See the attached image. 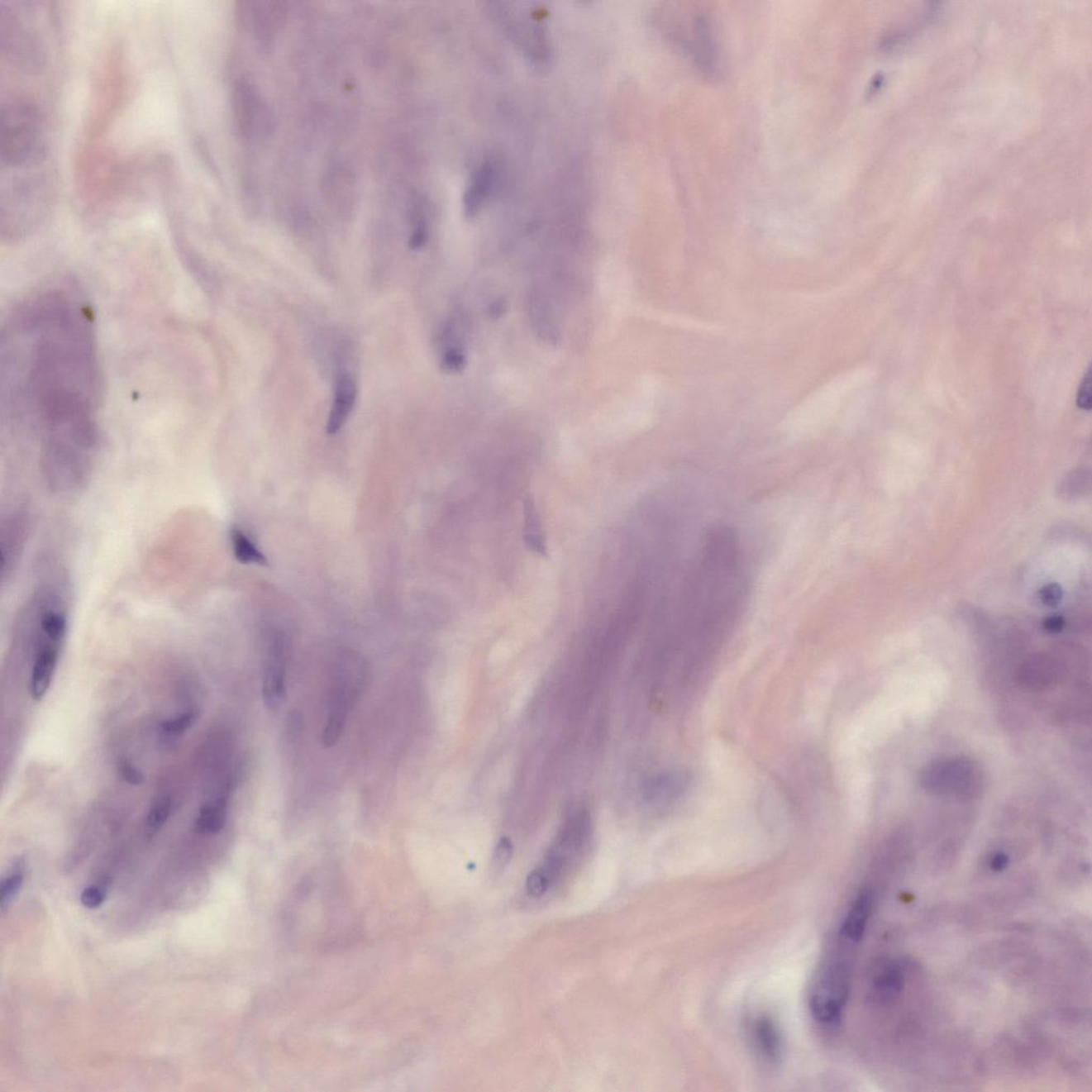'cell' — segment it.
<instances>
[{"label":"cell","instance_id":"obj_1","mask_svg":"<svg viewBox=\"0 0 1092 1092\" xmlns=\"http://www.w3.org/2000/svg\"><path fill=\"white\" fill-rule=\"evenodd\" d=\"M2 421L31 432L47 458L79 463L94 450L103 378L89 304L65 286L11 312L0 346Z\"/></svg>","mask_w":1092,"mask_h":1092},{"label":"cell","instance_id":"obj_2","mask_svg":"<svg viewBox=\"0 0 1092 1092\" xmlns=\"http://www.w3.org/2000/svg\"><path fill=\"white\" fill-rule=\"evenodd\" d=\"M45 121L41 110L27 98L11 99L2 110V168L31 169L45 160Z\"/></svg>","mask_w":1092,"mask_h":1092},{"label":"cell","instance_id":"obj_3","mask_svg":"<svg viewBox=\"0 0 1092 1092\" xmlns=\"http://www.w3.org/2000/svg\"><path fill=\"white\" fill-rule=\"evenodd\" d=\"M923 788L936 795H951L970 799L983 789V774L978 765L966 757L937 761L921 775Z\"/></svg>","mask_w":1092,"mask_h":1092},{"label":"cell","instance_id":"obj_4","mask_svg":"<svg viewBox=\"0 0 1092 1092\" xmlns=\"http://www.w3.org/2000/svg\"><path fill=\"white\" fill-rule=\"evenodd\" d=\"M849 994L847 963L831 959L823 965L808 995V1009L819 1023L831 1024L840 1018Z\"/></svg>","mask_w":1092,"mask_h":1092},{"label":"cell","instance_id":"obj_5","mask_svg":"<svg viewBox=\"0 0 1092 1092\" xmlns=\"http://www.w3.org/2000/svg\"><path fill=\"white\" fill-rule=\"evenodd\" d=\"M362 679L347 674L337 679L327 715L325 727L322 732V742L326 747H333L343 734L348 715L359 697L362 689Z\"/></svg>","mask_w":1092,"mask_h":1092},{"label":"cell","instance_id":"obj_6","mask_svg":"<svg viewBox=\"0 0 1092 1092\" xmlns=\"http://www.w3.org/2000/svg\"><path fill=\"white\" fill-rule=\"evenodd\" d=\"M39 648L33 665L31 678V696L33 700L41 701L50 687L55 671H56L62 643L64 641L55 638L40 624L38 618Z\"/></svg>","mask_w":1092,"mask_h":1092},{"label":"cell","instance_id":"obj_7","mask_svg":"<svg viewBox=\"0 0 1092 1092\" xmlns=\"http://www.w3.org/2000/svg\"><path fill=\"white\" fill-rule=\"evenodd\" d=\"M841 391L837 381L827 382L794 409L789 422L795 426L822 424L837 410Z\"/></svg>","mask_w":1092,"mask_h":1092},{"label":"cell","instance_id":"obj_8","mask_svg":"<svg viewBox=\"0 0 1092 1092\" xmlns=\"http://www.w3.org/2000/svg\"><path fill=\"white\" fill-rule=\"evenodd\" d=\"M285 646L275 641L268 650L263 675V699L266 707L275 709L282 704L286 691Z\"/></svg>","mask_w":1092,"mask_h":1092},{"label":"cell","instance_id":"obj_9","mask_svg":"<svg viewBox=\"0 0 1092 1092\" xmlns=\"http://www.w3.org/2000/svg\"><path fill=\"white\" fill-rule=\"evenodd\" d=\"M358 399V385L348 371L338 373L334 382L333 402L331 404L326 430L330 436L343 429L354 411Z\"/></svg>","mask_w":1092,"mask_h":1092},{"label":"cell","instance_id":"obj_10","mask_svg":"<svg viewBox=\"0 0 1092 1092\" xmlns=\"http://www.w3.org/2000/svg\"><path fill=\"white\" fill-rule=\"evenodd\" d=\"M1060 675L1056 660L1044 654L1028 657L1017 671V681L1029 690H1043L1055 685Z\"/></svg>","mask_w":1092,"mask_h":1092},{"label":"cell","instance_id":"obj_11","mask_svg":"<svg viewBox=\"0 0 1092 1092\" xmlns=\"http://www.w3.org/2000/svg\"><path fill=\"white\" fill-rule=\"evenodd\" d=\"M750 1034L757 1053L770 1064L780 1061L782 1055V1039L780 1031L775 1021L766 1014H761L753 1018L750 1025Z\"/></svg>","mask_w":1092,"mask_h":1092},{"label":"cell","instance_id":"obj_12","mask_svg":"<svg viewBox=\"0 0 1092 1092\" xmlns=\"http://www.w3.org/2000/svg\"><path fill=\"white\" fill-rule=\"evenodd\" d=\"M873 894L869 889H864L852 903L840 929V941L843 944L855 945L862 940L869 923Z\"/></svg>","mask_w":1092,"mask_h":1092},{"label":"cell","instance_id":"obj_13","mask_svg":"<svg viewBox=\"0 0 1092 1092\" xmlns=\"http://www.w3.org/2000/svg\"><path fill=\"white\" fill-rule=\"evenodd\" d=\"M498 178L494 161L485 160L474 171L465 196V204L470 212L476 211L490 196Z\"/></svg>","mask_w":1092,"mask_h":1092},{"label":"cell","instance_id":"obj_14","mask_svg":"<svg viewBox=\"0 0 1092 1092\" xmlns=\"http://www.w3.org/2000/svg\"><path fill=\"white\" fill-rule=\"evenodd\" d=\"M227 816V798L205 804L198 813L194 828L200 834L219 833L226 826Z\"/></svg>","mask_w":1092,"mask_h":1092},{"label":"cell","instance_id":"obj_15","mask_svg":"<svg viewBox=\"0 0 1092 1092\" xmlns=\"http://www.w3.org/2000/svg\"><path fill=\"white\" fill-rule=\"evenodd\" d=\"M231 541L235 557L244 565H266L267 558L257 549L251 539L241 529L234 527L231 532Z\"/></svg>","mask_w":1092,"mask_h":1092},{"label":"cell","instance_id":"obj_16","mask_svg":"<svg viewBox=\"0 0 1092 1092\" xmlns=\"http://www.w3.org/2000/svg\"><path fill=\"white\" fill-rule=\"evenodd\" d=\"M903 987V972L896 966H885L874 980L875 991L884 998L899 994Z\"/></svg>","mask_w":1092,"mask_h":1092},{"label":"cell","instance_id":"obj_17","mask_svg":"<svg viewBox=\"0 0 1092 1092\" xmlns=\"http://www.w3.org/2000/svg\"><path fill=\"white\" fill-rule=\"evenodd\" d=\"M24 875L21 867H17L12 873L2 879L0 885V910L5 912L7 908L12 904L20 893L21 885H23Z\"/></svg>","mask_w":1092,"mask_h":1092},{"label":"cell","instance_id":"obj_18","mask_svg":"<svg viewBox=\"0 0 1092 1092\" xmlns=\"http://www.w3.org/2000/svg\"><path fill=\"white\" fill-rule=\"evenodd\" d=\"M198 718L197 709H188L183 714L175 716L174 718L165 720L163 723V731L169 735H181L185 733L194 726Z\"/></svg>","mask_w":1092,"mask_h":1092},{"label":"cell","instance_id":"obj_19","mask_svg":"<svg viewBox=\"0 0 1092 1092\" xmlns=\"http://www.w3.org/2000/svg\"><path fill=\"white\" fill-rule=\"evenodd\" d=\"M172 810V803L169 798H160L154 803L150 808L146 823L150 830H158L167 823L170 818Z\"/></svg>","mask_w":1092,"mask_h":1092},{"label":"cell","instance_id":"obj_20","mask_svg":"<svg viewBox=\"0 0 1092 1092\" xmlns=\"http://www.w3.org/2000/svg\"><path fill=\"white\" fill-rule=\"evenodd\" d=\"M1090 484V473L1087 470H1080L1070 474L1064 484L1061 485V493L1066 498H1073L1082 494L1085 489Z\"/></svg>","mask_w":1092,"mask_h":1092},{"label":"cell","instance_id":"obj_21","mask_svg":"<svg viewBox=\"0 0 1092 1092\" xmlns=\"http://www.w3.org/2000/svg\"><path fill=\"white\" fill-rule=\"evenodd\" d=\"M553 887L549 877L544 873L541 867L532 870L526 882V889L529 895L534 897H541L546 894V892Z\"/></svg>","mask_w":1092,"mask_h":1092},{"label":"cell","instance_id":"obj_22","mask_svg":"<svg viewBox=\"0 0 1092 1092\" xmlns=\"http://www.w3.org/2000/svg\"><path fill=\"white\" fill-rule=\"evenodd\" d=\"M117 770H119L123 780L128 783V784L138 786L145 782V775H143V772L126 759L120 760L119 764H117Z\"/></svg>","mask_w":1092,"mask_h":1092},{"label":"cell","instance_id":"obj_23","mask_svg":"<svg viewBox=\"0 0 1092 1092\" xmlns=\"http://www.w3.org/2000/svg\"><path fill=\"white\" fill-rule=\"evenodd\" d=\"M513 844H511L508 838H502V840L499 841L498 846H496L494 859H493L495 869H503V867H505L510 861L511 856H513Z\"/></svg>","mask_w":1092,"mask_h":1092},{"label":"cell","instance_id":"obj_24","mask_svg":"<svg viewBox=\"0 0 1092 1092\" xmlns=\"http://www.w3.org/2000/svg\"><path fill=\"white\" fill-rule=\"evenodd\" d=\"M80 900H82V904L84 907L94 909V908L102 906L103 903H104L105 893L99 888L89 887L83 889L82 896H80Z\"/></svg>","mask_w":1092,"mask_h":1092},{"label":"cell","instance_id":"obj_25","mask_svg":"<svg viewBox=\"0 0 1092 1092\" xmlns=\"http://www.w3.org/2000/svg\"><path fill=\"white\" fill-rule=\"evenodd\" d=\"M1077 404L1084 410H1090L1091 408V376L1090 371H1088L1080 385L1079 395H1077Z\"/></svg>","mask_w":1092,"mask_h":1092},{"label":"cell","instance_id":"obj_26","mask_svg":"<svg viewBox=\"0 0 1092 1092\" xmlns=\"http://www.w3.org/2000/svg\"><path fill=\"white\" fill-rule=\"evenodd\" d=\"M1062 598V591L1057 584H1050L1040 591V600L1047 606H1056Z\"/></svg>","mask_w":1092,"mask_h":1092},{"label":"cell","instance_id":"obj_27","mask_svg":"<svg viewBox=\"0 0 1092 1092\" xmlns=\"http://www.w3.org/2000/svg\"><path fill=\"white\" fill-rule=\"evenodd\" d=\"M1009 856L1004 854V852H998V854L992 856L990 862L991 870L994 871H1002L1006 869L1007 865H1009Z\"/></svg>","mask_w":1092,"mask_h":1092},{"label":"cell","instance_id":"obj_28","mask_svg":"<svg viewBox=\"0 0 1092 1092\" xmlns=\"http://www.w3.org/2000/svg\"><path fill=\"white\" fill-rule=\"evenodd\" d=\"M1062 625H1064V621H1062L1061 618H1057V617L1051 618V619L1047 620L1046 622L1047 630L1050 632L1061 631L1062 628Z\"/></svg>","mask_w":1092,"mask_h":1092}]
</instances>
